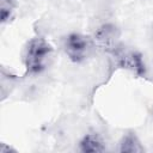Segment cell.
<instances>
[{"label":"cell","mask_w":153,"mask_h":153,"mask_svg":"<svg viewBox=\"0 0 153 153\" xmlns=\"http://www.w3.org/2000/svg\"><path fill=\"white\" fill-rule=\"evenodd\" d=\"M53 47L45 38L39 36L31 38L26 43L23 55L26 74L36 75L45 71L53 59Z\"/></svg>","instance_id":"1"},{"label":"cell","mask_w":153,"mask_h":153,"mask_svg":"<svg viewBox=\"0 0 153 153\" xmlns=\"http://www.w3.org/2000/svg\"><path fill=\"white\" fill-rule=\"evenodd\" d=\"M16 8V0H0V19L2 24L8 23L13 18Z\"/></svg>","instance_id":"7"},{"label":"cell","mask_w":153,"mask_h":153,"mask_svg":"<svg viewBox=\"0 0 153 153\" xmlns=\"http://www.w3.org/2000/svg\"><path fill=\"white\" fill-rule=\"evenodd\" d=\"M120 37L121 32L118 27L114 24H103L100 25L93 36V41L96 47L102 49L103 51L114 54L120 48Z\"/></svg>","instance_id":"3"},{"label":"cell","mask_w":153,"mask_h":153,"mask_svg":"<svg viewBox=\"0 0 153 153\" xmlns=\"http://www.w3.org/2000/svg\"><path fill=\"white\" fill-rule=\"evenodd\" d=\"M118 151L122 153H141L145 151V148L135 133H128L122 137Z\"/></svg>","instance_id":"6"},{"label":"cell","mask_w":153,"mask_h":153,"mask_svg":"<svg viewBox=\"0 0 153 153\" xmlns=\"http://www.w3.org/2000/svg\"><path fill=\"white\" fill-rule=\"evenodd\" d=\"M79 148L81 152H85V153L104 152L105 151V143L98 134L90 133V134H86L81 139V141L79 142Z\"/></svg>","instance_id":"5"},{"label":"cell","mask_w":153,"mask_h":153,"mask_svg":"<svg viewBox=\"0 0 153 153\" xmlns=\"http://www.w3.org/2000/svg\"><path fill=\"white\" fill-rule=\"evenodd\" d=\"M115 57L117 59V63L120 67L126 68L139 76H143L146 73V67L141 55L137 51L122 49L121 47L114 53Z\"/></svg>","instance_id":"4"},{"label":"cell","mask_w":153,"mask_h":153,"mask_svg":"<svg viewBox=\"0 0 153 153\" xmlns=\"http://www.w3.org/2000/svg\"><path fill=\"white\" fill-rule=\"evenodd\" d=\"M96 48L93 38L90 36L72 32L65 37L63 41V50L68 59L75 63L85 62L93 53Z\"/></svg>","instance_id":"2"}]
</instances>
